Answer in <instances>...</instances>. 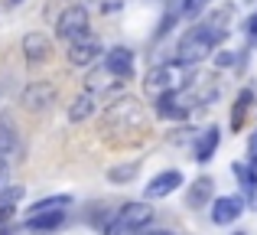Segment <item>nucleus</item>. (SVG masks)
Returning <instances> with one entry per match:
<instances>
[{"instance_id":"f257e3e1","label":"nucleus","mask_w":257,"mask_h":235,"mask_svg":"<svg viewBox=\"0 0 257 235\" xmlns=\"http://www.w3.org/2000/svg\"><path fill=\"white\" fill-rule=\"evenodd\" d=\"M228 36V26L221 23V17L215 23H195L186 36L179 39V62L182 65H192V62H202L205 56H212Z\"/></svg>"},{"instance_id":"f03ea898","label":"nucleus","mask_w":257,"mask_h":235,"mask_svg":"<svg viewBox=\"0 0 257 235\" xmlns=\"http://www.w3.org/2000/svg\"><path fill=\"white\" fill-rule=\"evenodd\" d=\"M150 222H153V209L147 203H127L107 222V235H144Z\"/></svg>"},{"instance_id":"7ed1b4c3","label":"nucleus","mask_w":257,"mask_h":235,"mask_svg":"<svg viewBox=\"0 0 257 235\" xmlns=\"http://www.w3.org/2000/svg\"><path fill=\"white\" fill-rule=\"evenodd\" d=\"M56 36L69 39V46L88 39V10L82 4H72L69 10H62V17H59V23H56Z\"/></svg>"},{"instance_id":"20e7f679","label":"nucleus","mask_w":257,"mask_h":235,"mask_svg":"<svg viewBox=\"0 0 257 235\" xmlns=\"http://www.w3.org/2000/svg\"><path fill=\"white\" fill-rule=\"evenodd\" d=\"M144 85L153 98L179 92V65H157V69H150V75H147Z\"/></svg>"},{"instance_id":"39448f33","label":"nucleus","mask_w":257,"mask_h":235,"mask_svg":"<svg viewBox=\"0 0 257 235\" xmlns=\"http://www.w3.org/2000/svg\"><path fill=\"white\" fill-rule=\"evenodd\" d=\"M56 102V85L49 82H33L23 89V95H20V105H23L26 111H43L49 108V105Z\"/></svg>"},{"instance_id":"423d86ee","label":"nucleus","mask_w":257,"mask_h":235,"mask_svg":"<svg viewBox=\"0 0 257 235\" xmlns=\"http://www.w3.org/2000/svg\"><path fill=\"white\" fill-rule=\"evenodd\" d=\"M134 49H127V46H114V49H107L104 56V69L111 72L114 79H134Z\"/></svg>"},{"instance_id":"0eeeda50","label":"nucleus","mask_w":257,"mask_h":235,"mask_svg":"<svg viewBox=\"0 0 257 235\" xmlns=\"http://www.w3.org/2000/svg\"><path fill=\"white\" fill-rule=\"evenodd\" d=\"M153 108L166 121H182V118H189V98L182 92H170V95H160Z\"/></svg>"},{"instance_id":"6e6552de","label":"nucleus","mask_w":257,"mask_h":235,"mask_svg":"<svg viewBox=\"0 0 257 235\" xmlns=\"http://www.w3.org/2000/svg\"><path fill=\"white\" fill-rule=\"evenodd\" d=\"M241 212H244V199L241 196H218L212 203V222L215 225H231Z\"/></svg>"},{"instance_id":"1a4fd4ad","label":"nucleus","mask_w":257,"mask_h":235,"mask_svg":"<svg viewBox=\"0 0 257 235\" xmlns=\"http://www.w3.org/2000/svg\"><path fill=\"white\" fill-rule=\"evenodd\" d=\"M179 183H182V173H179V170H163V173H157V177L147 183V199H166L170 193L179 190Z\"/></svg>"},{"instance_id":"9d476101","label":"nucleus","mask_w":257,"mask_h":235,"mask_svg":"<svg viewBox=\"0 0 257 235\" xmlns=\"http://www.w3.org/2000/svg\"><path fill=\"white\" fill-rule=\"evenodd\" d=\"M20 153V131L7 115H0V160H13Z\"/></svg>"},{"instance_id":"9b49d317","label":"nucleus","mask_w":257,"mask_h":235,"mask_svg":"<svg viewBox=\"0 0 257 235\" xmlns=\"http://www.w3.org/2000/svg\"><path fill=\"white\" fill-rule=\"evenodd\" d=\"M98 52H101V43L88 36V39H82V43L69 46V62L72 65H91L94 59H98Z\"/></svg>"},{"instance_id":"f8f14e48","label":"nucleus","mask_w":257,"mask_h":235,"mask_svg":"<svg viewBox=\"0 0 257 235\" xmlns=\"http://www.w3.org/2000/svg\"><path fill=\"white\" fill-rule=\"evenodd\" d=\"M208 203H212V180L199 177L186 193V206L189 209H202V206H208Z\"/></svg>"},{"instance_id":"ddd939ff","label":"nucleus","mask_w":257,"mask_h":235,"mask_svg":"<svg viewBox=\"0 0 257 235\" xmlns=\"http://www.w3.org/2000/svg\"><path fill=\"white\" fill-rule=\"evenodd\" d=\"M218 137H221V134H218V127H205V131H202L199 134V140H195V160H199V164H208V160H212V153H215V147H218Z\"/></svg>"},{"instance_id":"4468645a","label":"nucleus","mask_w":257,"mask_h":235,"mask_svg":"<svg viewBox=\"0 0 257 235\" xmlns=\"http://www.w3.org/2000/svg\"><path fill=\"white\" fill-rule=\"evenodd\" d=\"M23 56L30 59V62H46V59H49V39L39 36V33L23 36Z\"/></svg>"},{"instance_id":"2eb2a0df","label":"nucleus","mask_w":257,"mask_h":235,"mask_svg":"<svg viewBox=\"0 0 257 235\" xmlns=\"http://www.w3.org/2000/svg\"><path fill=\"white\" fill-rule=\"evenodd\" d=\"M231 173L238 177V183H241V190H244V196L251 199L254 193H257V170L251 164H231Z\"/></svg>"},{"instance_id":"dca6fc26","label":"nucleus","mask_w":257,"mask_h":235,"mask_svg":"<svg viewBox=\"0 0 257 235\" xmlns=\"http://www.w3.org/2000/svg\"><path fill=\"white\" fill-rule=\"evenodd\" d=\"M91 111H94V92H82V95L72 102V108H69V121L78 124V121L91 118Z\"/></svg>"},{"instance_id":"f3484780","label":"nucleus","mask_w":257,"mask_h":235,"mask_svg":"<svg viewBox=\"0 0 257 235\" xmlns=\"http://www.w3.org/2000/svg\"><path fill=\"white\" fill-rule=\"evenodd\" d=\"M65 206H72V196H49V199H39V203L30 209V216H46V212H65Z\"/></svg>"},{"instance_id":"a211bd4d","label":"nucleus","mask_w":257,"mask_h":235,"mask_svg":"<svg viewBox=\"0 0 257 235\" xmlns=\"http://www.w3.org/2000/svg\"><path fill=\"white\" fill-rule=\"evenodd\" d=\"M254 102V92L251 89H244L241 92V98L234 102V111H231V127H241L244 124V115H247V105Z\"/></svg>"},{"instance_id":"6ab92c4d","label":"nucleus","mask_w":257,"mask_h":235,"mask_svg":"<svg viewBox=\"0 0 257 235\" xmlns=\"http://www.w3.org/2000/svg\"><path fill=\"white\" fill-rule=\"evenodd\" d=\"M62 216L65 212H46V216H30L26 219V225H30V229H56L59 222H62Z\"/></svg>"},{"instance_id":"aec40b11","label":"nucleus","mask_w":257,"mask_h":235,"mask_svg":"<svg viewBox=\"0 0 257 235\" xmlns=\"http://www.w3.org/2000/svg\"><path fill=\"white\" fill-rule=\"evenodd\" d=\"M134 173H137V164H127V167H111V170H107V180H111V183H127V180H131Z\"/></svg>"},{"instance_id":"412c9836","label":"nucleus","mask_w":257,"mask_h":235,"mask_svg":"<svg viewBox=\"0 0 257 235\" xmlns=\"http://www.w3.org/2000/svg\"><path fill=\"white\" fill-rule=\"evenodd\" d=\"M205 7H208V0H182V13L186 17H199Z\"/></svg>"},{"instance_id":"4be33fe9","label":"nucleus","mask_w":257,"mask_h":235,"mask_svg":"<svg viewBox=\"0 0 257 235\" xmlns=\"http://www.w3.org/2000/svg\"><path fill=\"white\" fill-rule=\"evenodd\" d=\"M247 157H251V160H247V164H251L254 170H257V131L251 134V140H247Z\"/></svg>"},{"instance_id":"5701e85b","label":"nucleus","mask_w":257,"mask_h":235,"mask_svg":"<svg viewBox=\"0 0 257 235\" xmlns=\"http://www.w3.org/2000/svg\"><path fill=\"white\" fill-rule=\"evenodd\" d=\"M244 33H247L251 39H257V10H254V17H251V20L244 23Z\"/></svg>"},{"instance_id":"b1692460","label":"nucleus","mask_w":257,"mask_h":235,"mask_svg":"<svg viewBox=\"0 0 257 235\" xmlns=\"http://www.w3.org/2000/svg\"><path fill=\"white\" fill-rule=\"evenodd\" d=\"M147 235H173V232H163V229H160V232H147Z\"/></svg>"},{"instance_id":"393cba45","label":"nucleus","mask_w":257,"mask_h":235,"mask_svg":"<svg viewBox=\"0 0 257 235\" xmlns=\"http://www.w3.org/2000/svg\"><path fill=\"white\" fill-rule=\"evenodd\" d=\"M10 4H23V0H10Z\"/></svg>"},{"instance_id":"a878e982","label":"nucleus","mask_w":257,"mask_h":235,"mask_svg":"<svg viewBox=\"0 0 257 235\" xmlns=\"http://www.w3.org/2000/svg\"><path fill=\"white\" fill-rule=\"evenodd\" d=\"M238 235H244V232H238Z\"/></svg>"}]
</instances>
